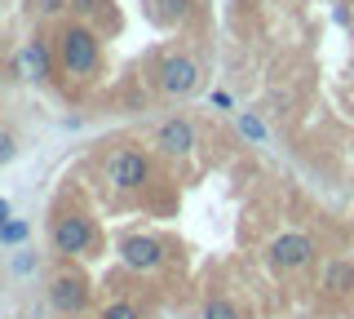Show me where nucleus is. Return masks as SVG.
<instances>
[{
  "instance_id": "1",
  "label": "nucleus",
  "mask_w": 354,
  "mask_h": 319,
  "mask_svg": "<svg viewBox=\"0 0 354 319\" xmlns=\"http://www.w3.org/2000/svg\"><path fill=\"white\" fill-rule=\"evenodd\" d=\"M62 62L71 71H93V62H97V40L88 36V31H66V40H62Z\"/></svg>"
},
{
  "instance_id": "2",
  "label": "nucleus",
  "mask_w": 354,
  "mask_h": 319,
  "mask_svg": "<svg viewBox=\"0 0 354 319\" xmlns=\"http://www.w3.org/2000/svg\"><path fill=\"white\" fill-rule=\"evenodd\" d=\"M106 173H111V182H115L120 191H133V186L147 182V160H142L138 151H120V156H111Z\"/></svg>"
},
{
  "instance_id": "3",
  "label": "nucleus",
  "mask_w": 354,
  "mask_h": 319,
  "mask_svg": "<svg viewBox=\"0 0 354 319\" xmlns=\"http://www.w3.org/2000/svg\"><path fill=\"white\" fill-rule=\"evenodd\" d=\"M88 222L84 217H62L58 226H53V244H58V253H80L84 244H88Z\"/></svg>"
},
{
  "instance_id": "4",
  "label": "nucleus",
  "mask_w": 354,
  "mask_h": 319,
  "mask_svg": "<svg viewBox=\"0 0 354 319\" xmlns=\"http://www.w3.org/2000/svg\"><path fill=\"white\" fill-rule=\"evenodd\" d=\"M310 253H315V244H310L306 235H279V239L270 244V257L279 262V266H301Z\"/></svg>"
},
{
  "instance_id": "5",
  "label": "nucleus",
  "mask_w": 354,
  "mask_h": 319,
  "mask_svg": "<svg viewBox=\"0 0 354 319\" xmlns=\"http://www.w3.org/2000/svg\"><path fill=\"white\" fill-rule=\"evenodd\" d=\"M124 266H133V271H151L155 262H160V244L155 239H147V235H133V239H124Z\"/></svg>"
},
{
  "instance_id": "6",
  "label": "nucleus",
  "mask_w": 354,
  "mask_h": 319,
  "mask_svg": "<svg viewBox=\"0 0 354 319\" xmlns=\"http://www.w3.org/2000/svg\"><path fill=\"white\" fill-rule=\"evenodd\" d=\"M164 89H169V93H191L195 89V62L191 58L164 62Z\"/></svg>"
},
{
  "instance_id": "7",
  "label": "nucleus",
  "mask_w": 354,
  "mask_h": 319,
  "mask_svg": "<svg viewBox=\"0 0 354 319\" xmlns=\"http://www.w3.org/2000/svg\"><path fill=\"white\" fill-rule=\"evenodd\" d=\"M191 142H195V134H191V125H186V120H169V125L160 129V147L173 151V156L191 151Z\"/></svg>"
},
{
  "instance_id": "8",
  "label": "nucleus",
  "mask_w": 354,
  "mask_h": 319,
  "mask_svg": "<svg viewBox=\"0 0 354 319\" xmlns=\"http://www.w3.org/2000/svg\"><path fill=\"white\" fill-rule=\"evenodd\" d=\"M80 302H84V293H80L75 280H58V284H53V306H58V311H80Z\"/></svg>"
},
{
  "instance_id": "9",
  "label": "nucleus",
  "mask_w": 354,
  "mask_h": 319,
  "mask_svg": "<svg viewBox=\"0 0 354 319\" xmlns=\"http://www.w3.org/2000/svg\"><path fill=\"white\" fill-rule=\"evenodd\" d=\"M44 67H49V58H44L40 45H27V49H22V71H27V75H44Z\"/></svg>"
},
{
  "instance_id": "10",
  "label": "nucleus",
  "mask_w": 354,
  "mask_h": 319,
  "mask_svg": "<svg viewBox=\"0 0 354 319\" xmlns=\"http://www.w3.org/2000/svg\"><path fill=\"white\" fill-rule=\"evenodd\" d=\"M328 289H337V293L354 289V266H346V262H341V266H332L328 271Z\"/></svg>"
},
{
  "instance_id": "11",
  "label": "nucleus",
  "mask_w": 354,
  "mask_h": 319,
  "mask_svg": "<svg viewBox=\"0 0 354 319\" xmlns=\"http://www.w3.org/2000/svg\"><path fill=\"white\" fill-rule=\"evenodd\" d=\"M22 235H27V226H22V222H5V226H0V239H5V244H18Z\"/></svg>"
},
{
  "instance_id": "12",
  "label": "nucleus",
  "mask_w": 354,
  "mask_h": 319,
  "mask_svg": "<svg viewBox=\"0 0 354 319\" xmlns=\"http://www.w3.org/2000/svg\"><path fill=\"white\" fill-rule=\"evenodd\" d=\"M102 319H138V311L120 302V306H106V315H102Z\"/></svg>"
},
{
  "instance_id": "13",
  "label": "nucleus",
  "mask_w": 354,
  "mask_h": 319,
  "mask_svg": "<svg viewBox=\"0 0 354 319\" xmlns=\"http://www.w3.org/2000/svg\"><path fill=\"white\" fill-rule=\"evenodd\" d=\"M204 319H235V311H230L226 302H213V306L204 311Z\"/></svg>"
},
{
  "instance_id": "14",
  "label": "nucleus",
  "mask_w": 354,
  "mask_h": 319,
  "mask_svg": "<svg viewBox=\"0 0 354 319\" xmlns=\"http://www.w3.org/2000/svg\"><path fill=\"white\" fill-rule=\"evenodd\" d=\"M239 129H243V134H248V138H261V125H257V120H252V116H243V120H239Z\"/></svg>"
},
{
  "instance_id": "15",
  "label": "nucleus",
  "mask_w": 354,
  "mask_h": 319,
  "mask_svg": "<svg viewBox=\"0 0 354 319\" xmlns=\"http://www.w3.org/2000/svg\"><path fill=\"white\" fill-rule=\"evenodd\" d=\"M9 156H14V142H9V138H0V160H9Z\"/></svg>"
},
{
  "instance_id": "16",
  "label": "nucleus",
  "mask_w": 354,
  "mask_h": 319,
  "mask_svg": "<svg viewBox=\"0 0 354 319\" xmlns=\"http://www.w3.org/2000/svg\"><path fill=\"white\" fill-rule=\"evenodd\" d=\"M5 222H9V204L0 200V226H5Z\"/></svg>"
}]
</instances>
